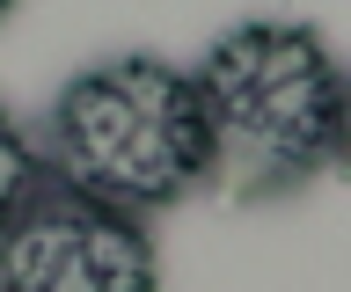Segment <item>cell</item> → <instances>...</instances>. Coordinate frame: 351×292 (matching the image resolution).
<instances>
[{"label": "cell", "instance_id": "obj_1", "mask_svg": "<svg viewBox=\"0 0 351 292\" xmlns=\"http://www.w3.org/2000/svg\"><path fill=\"white\" fill-rule=\"evenodd\" d=\"M205 124H213V176L241 198H271L307 183L344 146V95L329 44L293 23H241L227 29L205 66Z\"/></svg>", "mask_w": 351, "mask_h": 292}, {"label": "cell", "instance_id": "obj_2", "mask_svg": "<svg viewBox=\"0 0 351 292\" xmlns=\"http://www.w3.org/2000/svg\"><path fill=\"white\" fill-rule=\"evenodd\" d=\"M51 168L59 183L132 220L191 198L213 176V124H205L197 73L147 51L73 73L51 110Z\"/></svg>", "mask_w": 351, "mask_h": 292}, {"label": "cell", "instance_id": "obj_3", "mask_svg": "<svg viewBox=\"0 0 351 292\" xmlns=\"http://www.w3.org/2000/svg\"><path fill=\"white\" fill-rule=\"evenodd\" d=\"M161 256L147 226L73 183H44L0 234V292H154Z\"/></svg>", "mask_w": 351, "mask_h": 292}, {"label": "cell", "instance_id": "obj_4", "mask_svg": "<svg viewBox=\"0 0 351 292\" xmlns=\"http://www.w3.org/2000/svg\"><path fill=\"white\" fill-rule=\"evenodd\" d=\"M44 190V168H37V146L22 139V124L0 110V234L22 220V204Z\"/></svg>", "mask_w": 351, "mask_h": 292}, {"label": "cell", "instance_id": "obj_5", "mask_svg": "<svg viewBox=\"0 0 351 292\" xmlns=\"http://www.w3.org/2000/svg\"><path fill=\"white\" fill-rule=\"evenodd\" d=\"M337 161L351 168V95H344V146H337Z\"/></svg>", "mask_w": 351, "mask_h": 292}]
</instances>
